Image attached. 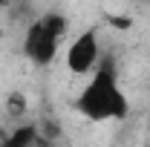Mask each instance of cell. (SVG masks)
<instances>
[{"mask_svg": "<svg viewBox=\"0 0 150 147\" xmlns=\"http://www.w3.org/2000/svg\"><path fill=\"white\" fill-rule=\"evenodd\" d=\"M101 40H98V29H84L69 40L64 64L72 75H93L101 66Z\"/></svg>", "mask_w": 150, "mask_h": 147, "instance_id": "obj_3", "label": "cell"}, {"mask_svg": "<svg viewBox=\"0 0 150 147\" xmlns=\"http://www.w3.org/2000/svg\"><path fill=\"white\" fill-rule=\"evenodd\" d=\"M67 29H69V23L58 12H46V15L35 18L23 35V55L38 66H49L58 58V49L67 37Z\"/></svg>", "mask_w": 150, "mask_h": 147, "instance_id": "obj_2", "label": "cell"}, {"mask_svg": "<svg viewBox=\"0 0 150 147\" xmlns=\"http://www.w3.org/2000/svg\"><path fill=\"white\" fill-rule=\"evenodd\" d=\"M26 107H29V101H26L23 92H12L6 98V115L9 118H23L26 115Z\"/></svg>", "mask_w": 150, "mask_h": 147, "instance_id": "obj_4", "label": "cell"}, {"mask_svg": "<svg viewBox=\"0 0 150 147\" xmlns=\"http://www.w3.org/2000/svg\"><path fill=\"white\" fill-rule=\"evenodd\" d=\"M75 110L90 121H121L130 112V98L121 90L115 69L110 64H101L87 84L81 87V92L75 95Z\"/></svg>", "mask_w": 150, "mask_h": 147, "instance_id": "obj_1", "label": "cell"}]
</instances>
